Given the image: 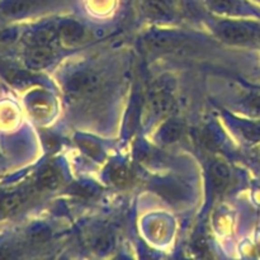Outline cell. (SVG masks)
Returning <instances> with one entry per match:
<instances>
[{"instance_id": "12", "label": "cell", "mask_w": 260, "mask_h": 260, "mask_svg": "<svg viewBox=\"0 0 260 260\" xmlns=\"http://www.w3.org/2000/svg\"><path fill=\"white\" fill-rule=\"evenodd\" d=\"M245 107L251 113L260 116V94H254V95L249 96L245 101Z\"/></svg>"}, {"instance_id": "4", "label": "cell", "mask_w": 260, "mask_h": 260, "mask_svg": "<svg viewBox=\"0 0 260 260\" xmlns=\"http://www.w3.org/2000/svg\"><path fill=\"white\" fill-rule=\"evenodd\" d=\"M27 200L28 192L24 190L0 193V221L20 210Z\"/></svg>"}, {"instance_id": "13", "label": "cell", "mask_w": 260, "mask_h": 260, "mask_svg": "<svg viewBox=\"0 0 260 260\" xmlns=\"http://www.w3.org/2000/svg\"><path fill=\"white\" fill-rule=\"evenodd\" d=\"M212 7L222 12H233L235 9V2L234 0H208Z\"/></svg>"}, {"instance_id": "2", "label": "cell", "mask_w": 260, "mask_h": 260, "mask_svg": "<svg viewBox=\"0 0 260 260\" xmlns=\"http://www.w3.org/2000/svg\"><path fill=\"white\" fill-rule=\"evenodd\" d=\"M99 84V76L91 71H78L66 81V91L70 95L83 96L93 93Z\"/></svg>"}, {"instance_id": "14", "label": "cell", "mask_w": 260, "mask_h": 260, "mask_svg": "<svg viewBox=\"0 0 260 260\" xmlns=\"http://www.w3.org/2000/svg\"><path fill=\"white\" fill-rule=\"evenodd\" d=\"M18 250L14 246L2 245L0 246V260H17Z\"/></svg>"}, {"instance_id": "7", "label": "cell", "mask_w": 260, "mask_h": 260, "mask_svg": "<svg viewBox=\"0 0 260 260\" xmlns=\"http://www.w3.org/2000/svg\"><path fill=\"white\" fill-rule=\"evenodd\" d=\"M58 184H60V173L53 167H47L41 170L40 174H38L37 182H36L38 189L46 190L55 189Z\"/></svg>"}, {"instance_id": "8", "label": "cell", "mask_w": 260, "mask_h": 260, "mask_svg": "<svg viewBox=\"0 0 260 260\" xmlns=\"http://www.w3.org/2000/svg\"><path fill=\"white\" fill-rule=\"evenodd\" d=\"M212 184L216 192H223L230 183V172L223 164H213L211 169Z\"/></svg>"}, {"instance_id": "3", "label": "cell", "mask_w": 260, "mask_h": 260, "mask_svg": "<svg viewBox=\"0 0 260 260\" xmlns=\"http://www.w3.org/2000/svg\"><path fill=\"white\" fill-rule=\"evenodd\" d=\"M56 47L46 45H29L25 50V63L30 69H43L52 62Z\"/></svg>"}, {"instance_id": "11", "label": "cell", "mask_w": 260, "mask_h": 260, "mask_svg": "<svg viewBox=\"0 0 260 260\" xmlns=\"http://www.w3.org/2000/svg\"><path fill=\"white\" fill-rule=\"evenodd\" d=\"M147 10L150 12V14H152L154 17H167L169 14V10H168L167 5H164L162 2H155L152 0L149 5H147Z\"/></svg>"}, {"instance_id": "6", "label": "cell", "mask_w": 260, "mask_h": 260, "mask_svg": "<svg viewBox=\"0 0 260 260\" xmlns=\"http://www.w3.org/2000/svg\"><path fill=\"white\" fill-rule=\"evenodd\" d=\"M60 41L66 43H78L83 41L86 36V30L80 23L75 20H63L55 25Z\"/></svg>"}, {"instance_id": "5", "label": "cell", "mask_w": 260, "mask_h": 260, "mask_svg": "<svg viewBox=\"0 0 260 260\" xmlns=\"http://www.w3.org/2000/svg\"><path fill=\"white\" fill-rule=\"evenodd\" d=\"M40 2L41 0H4L0 3V14L8 18L22 17L36 9Z\"/></svg>"}, {"instance_id": "10", "label": "cell", "mask_w": 260, "mask_h": 260, "mask_svg": "<svg viewBox=\"0 0 260 260\" xmlns=\"http://www.w3.org/2000/svg\"><path fill=\"white\" fill-rule=\"evenodd\" d=\"M111 179L112 182L116 183L118 185H123L128 182L129 179V172L127 168L118 165V167L113 168L111 172Z\"/></svg>"}, {"instance_id": "9", "label": "cell", "mask_w": 260, "mask_h": 260, "mask_svg": "<svg viewBox=\"0 0 260 260\" xmlns=\"http://www.w3.org/2000/svg\"><path fill=\"white\" fill-rule=\"evenodd\" d=\"M182 134V126L177 122H169L162 128V137L165 141H175Z\"/></svg>"}, {"instance_id": "1", "label": "cell", "mask_w": 260, "mask_h": 260, "mask_svg": "<svg viewBox=\"0 0 260 260\" xmlns=\"http://www.w3.org/2000/svg\"><path fill=\"white\" fill-rule=\"evenodd\" d=\"M217 36L229 43L245 45L260 40V29L245 23L226 22L218 25Z\"/></svg>"}]
</instances>
